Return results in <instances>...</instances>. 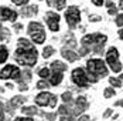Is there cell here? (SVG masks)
<instances>
[{"label": "cell", "mask_w": 123, "mask_h": 121, "mask_svg": "<svg viewBox=\"0 0 123 121\" xmlns=\"http://www.w3.org/2000/svg\"><path fill=\"white\" fill-rule=\"evenodd\" d=\"M86 70H88V78L89 83H96L100 78L108 76V67L102 59H91L86 63Z\"/></svg>", "instance_id": "cell-1"}, {"label": "cell", "mask_w": 123, "mask_h": 121, "mask_svg": "<svg viewBox=\"0 0 123 121\" xmlns=\"http://www.w3.org/2000/svg\"><path fill=\"white\" fill-rule=\"evenodd\" d=\"M38 53L37 50L33 48H17L14 53V60L21 66H27V67H33L37 64Z\"/></svg>", "instance_id": "cell-2"}, {"label": "cell", "mask_w": 123, "mask_h": 121, "mask_svg": "<svg viewBox=\"0 0 123 121\" xmlns=\"http://www.w3.org/2000/svg\"><path fill=\"white\" fill-rule=\"evenodd\" d=\"M27 33L36 44H43L47 38L44 26L41 23H38V22H30L28 26H27Z\"/></svg>", "instance_id": "cell-3"}, {"label": "cell", "mask_w": 123, "mask_h": 121, "mask_svg": "<svg viewBox=\"0 0 123 121\" xmlns=\"http://www.w3.org/2000/svg\"><path fill=\"white\" fill-rule=\"evenodd\" d=\"M36 104L38 107H51V108H55L57 107V103H58V97L49 91H41L40 94L36 96L34 98Z\"/></svg>", "instance_id": "cell-4"}, {"label": "cell", "mask_w": 123, "mask_h": 121, "mask_svg": "<svg viewBox=\"0 0 123 121\" xmlns=\"http://www.w3.org/2000/svg\"><path fill=\"white\" fill-rule=\"evenodd\" d=\"M106 63L109 64L111 70L113 73H120L122 71V63L119 61V50L116 47H111L106 51Z\"/></svg>", "instance_id": "cell-5"}, {"label": "cell", "mask_w": 123, "mask_h": 121, "mask_svg": "<svg viewBox=\"0 0 123 121\" xmlns=\"http://www.w3.org/2000/svg\"><path fill=\"white\" fill-rule=\"evenodd\" d=\"M108 37L102 33H93V34H86L82 37L81 40V44L85 46V47H93V46H105Z\"/></svg>", "instance_id": "cell-6"}, {"label": "cell", "mask_w": 123, "mask_h": 121, "mask_svg": "<svg viewBox=\"0 0 123 121\" xmlns=\"http://www.w3.org/2000/svg\"><path fill=\"white\" fill-rule=\"evenodd\" d=\"M21 78V70L14 64H6L0 70V80H18Z\"/></svg>", "instance_id": "cell-7"}, {"label": "cell", "mask_w": 123, "mask_h": 121, "mask_svg": "<svg viewBox=\"0 0 123 121\" xmlns=\"http://www.w3.org/2000/svg\"><path fill=\"white\" fill-rule=\"evenodd\" d=\"M71 78H72V81H74L75 85H78V87H82V88H85L89 85V78H88V73L84 70V68H81V67H76L72 70L71 73Z\"/></svg>", "instance_id": "cell-8"}, {"label": "cell", "mask_w": 123, "mask_h": 121, "mask_svg": "<svg viewBox=\"0 0 123 121\" xmlns=\"http://www.w3.org/2000/svg\"><path fill=\"white\" fill-rule=\"evenodd\" d=\"M65 20H67V24H68L71 29L76 27V26L79 24V22H81V12H79V9H78L76 6L68 7V9L65 10Z\"/></svg>", "instance_id": "cell-9"}, {"label": "cell", "mask_w": 123, "mask_h": 121, "mask_svg": "<svg viewBox=\"0 0 123 121\" xmlns=\"http://www.w3.org/2000/svg\"><path fill=\"white\" fill-rule=\"evenodd\" d=\"M44 20L48 26V29L51 31H58L60 30V20L61 17L57 14L55 12H47L44 14Z\"/></svg>", "instance_id": "cell-10"}, {"label": "cell", "mask_w": 123, "mask_h": 121, "mask_svg": "<svg viewBox=\"0 0 123 121\" xmlns=\"http://www.w3.org/2000/svg\"><path fill=\"white\" fill-rule=\"evenodd\" d=\"M17 13L9 7H0V22H16Z\"/></svg>", "instance_id": "cell-11"}, {"label": "cell", "mask_w": 123, "mask_h": 121, "mask_svg": "<svg viewBox=\"0 0 123 121\" xmlns=\"http://www.w3.org/2000/svg\"><path fill=\"white\" fill-rule=\"evenodd\" d=\"M89 103L86 101V98L84 96H79L75 101V108H74V114H82L85 110H88Z\"/></svg>", "instance_id": "cell-12"}, {"label": "cell", "mask_w": 123, "mask_h": 121, "mask_svg": "<svg viewBox=\"0 0 123 121\" xmlns=\"http://www.w3.org/2000/svg\"><path fill=\"white\" fill-rule=\"evenodd\" d=\"M61 56L65 59L67 61H69V63H74V61L78 60V53H75L74 50H71V48H67V47H64L61 50Z\"/></svg>", "instance_id": "cell-13"}, {"label": "cell", "mask_w": 123, "mask_h": 121, "mask_svg": "<svg viewBox=\"0 0 123 121\" xmlns=\"http://www.w3.org/2000/svg\"><path fill=\"white\" fill-rule=\"evenodd\" d=\"M67 68H68V66L64 64V63L60 61V60L52 61V63H51V67H49V70L52 73H64V71H67Z\"/></svg>", "instance_id": "cell-14"}, {"label": "cell", "mask_w": 123, "mask_h": 121, "mask_svg": "<svg viewBox=\"0 0 123 121\" xmlns=\"http://www.w3.org/2000/svg\"><path fill=\"white\" fill-rule=\"evenodd\" d=\"M47 4H48L51 9L62 10V9H65V6H67V0H47Z\"/></svg>", "instance_id": "cell-15"}, {"label": "cell", "mask_w": 123, "mask_h": 121, "mask_svg": "<svg viewBox=\"0 0 123 121\" xmlns=\"http://www.w3.org/2000/svg\"><path fill=\"white\" fill-rule=\"evenodd\" d=\"M38 13V6L33 4V6H27V7H23L21 9V14L25 16V17H33Z\"/></svg>", "instance_id": "cell-16"}, {"label": "cell", "mask_w": 123, "mask_h": 121, "mask_svg": "<svg viewBox=\"0 0 123 121\" xmlns=\"http://www.w3.org/2000/svg\"><path fill=\"white\" fill-rule=\"evenodd\" d=\"M62 78H64L62 73H51V76L48 78V83H49V85H58V84H61Z\"/></svg>", "instance_id": "cell-17"}, {"label": "cell", "mask_w": 123, "mask_h": 121, "mask_svg": "<svg viewBox=\"0 0 123 121\" xmlns=\"http://www.w3.org/2000/svg\"><path fill=\"white\" fill-rule=\"evenodd\" d=\"M21 113H23V115H27V117H33V115L38 114L40 111H38L37 107H34V106H27V107H21Z\"/></svg>", "instance_id": "cell-18"}, {"label": "cell", "mask_w": 123, "mask_h": 121, "mask_svg": "<svg viewBox=\"0 0 123 121\" xmlns=\"http://www.w3.org/2000/svg\"><path fill=\"white\" fill-rule=\"evenodd\" d=\"M25 101H27V98L23 97V96H14L12 100H10V103H12L16 108H17V107H23V104H24Z\"/></svg>", "instance_id": "cell-19"}, {"label": "cell", "mask_w": 123, "mask_h": 121, "mask_svg": "<svg viewBox=\"0 0 123 121\" xmlns=\"http://www.w3.org/2000/svg\"><path fill=\"white\" fill-rule=\"evenodd\" d=\"M9 59V48L4 44H0V64H4Z\"/></svg>", "instance_id": "cell-20"}, {"label": "cell", "mask_w": 123, "mask_h": 121, "mask_svg": "<svg viewBox=\"0 0 123 121\" xmlns=\"http://www.w3.org/2000/svg\"><path fill=\"white\" fill-rule=\"evenodd\" d=\"M17 44H18V47L20 48H33L34 47L33 41H30L28 38H18Z\"/></svg>", "instance_id": "cell-21"}, {"label": "cell", "mask_w": 123, "mask_h": 121, "mask_svg": "<svg viewBox=\"0 0 123 121\" xmlns=\"http://www.w3.org/2000/svg\"><path fill=\"white\" fill-rule=\"evenodd\" d=\"M58 113L61 114V115H74V110L69 108V104L67 106V104H64V106H60V108H58Z\"/></svg>", "instance_id": "cell-22"}, {"label": "cell", "mask_w": 123, "mask_h": 121, "mask_svg": "<svg viewBox=\"0 0 123 121\" xmlns=\"http://www.w3.org/2000/svg\"><path fill=\"white\" fill-rule=\"evenodd\" d=\"M38 76H40L41 80H48L49 76H51V70H49L48 67H43V68L38 70Z\"/></svg>", "instance_id": "cell-23"}, {"label": "cell", "mask_w": 123, "mask_h": 121, "mask_svg": "<svg viewBox=\"0 0 123 121\" xmlns=\"http://www.w3.org/2000/svg\"><path fill=\"white\" fill-rule=\"evenodd\" d=\"M54 53H55V50H54L52 46H45V47L43 48V57L44 59H49Z\"/></svg>", "instance_id": "cell-24"}, {"label": "cell", "mask_w": 123, "mask_h": 121, "mask_svg": "<svg viewBox=\"0 0 123 121\" xmlns=\"http://www.w3.org/2000/svg\"><path fill=\"white\" fill-rule=\"evenodd\" d=\"M115 96H116V91H115L113 87H106V88L103 90V97H105V98H113Z\"/></svg>", "instance_id": "cell-25"}, {"label": "cell", "mask_w": 123, "mask_h": 121, "mask_svg": "<svg viewBox=\"0 0 123 121\" xmlns=\"http://www.w3.org/2000/svg\"><path fill=\"white\" fill-rule=\"evenodd\" d=\"M61 100L65 103V104H72V93H71V91H65V93H62Z\"/></svg>", "instance_id": "cell-26"}, {"label": "cell", "mask_w": 123, "mask_h": 121, "mask_svg": "<svg viewBox=\"0 0 123 121\" xmlns=\"http://www.w3.org/2000/svg\"><path fill=\"white\" fill-rule=\"evenodd\" d=\"M38 114H41L47 121H55L57 120V113H41V111H40Z\"/></svg>", "instance_id": "cell-27"}, {"label": "cell", "mask_w": 123, "mask_h": 121, "mask_svg": "<svg viewBox=\"0 0 123 121\" xmlns=\"http://www.w3.org/2000/svg\"><path fill=\"white\" fill-rule=\"evenodd\" d=\"M49 87V83L47 81V80H40V81H37V84H36V88H38V90H47Z\"/></svg>", "instance_id": "cell-28"}, {"label": "cell", "mask_w": 123, "mask_h": 121, "mask_svg": "<svg viewBox=\"0 0 123 121\" xmlns=\"http://www.w3.org/2000/svg\"><path fill=\"white\" fill-rule=\"evenodd\" d=\"M4 111L13 115V114H14V111H16V107H14V106H13L12 103L9 101V103H6V104H4Z\"/></svg>", "instance_id": "cell-29"}, {"label": "cell", "mask_w": 123, "mask_h": 121, "mask_svg": "<svg viewBox=\"0 0 123 121\" xmlns=\"http://www.w3.org/2000/svg\"><path fill=\"white\" fill-rule=\"evenodd\" d=\"M109 83H111V85H113V87H122L120 78H116V77H111V78H109Z\"/></svg>", "instance_id": "cell-30"}, {"label": "cell", "mask_w": 123, "mask_h": 121, "mask_svg": "<svg viewBox=\"0 0 123 121\" xmlns=\"http://www.w3.org/2000/svg\"><path fill=\"white\" fill-rule=\"evenodd\" d=\"M31 76H33V74H31L30 70H23V78H21V80L27 83V81H30V80H31Z\"/></svg>", "instance_id": "cell-31"}, {"label": "cell", "mask_w": 123, "mask_h": 121, "mask_svg": "<svg viewBox=\"0 0 123 121\" xmlns=\"http://www.w3.org/2000/svg\"><path fill=\"white\" fill-rule=\"evenodd\" d=\"M115 23H116L117 27H120V29H122V27H123V14H117V16H116Z\"/></svg>", "instance_id": "cell-32"}, {"label": "cell", "mask_w": 123, "mask_h": 121, "mask_svg": "<svg viewBox=\"0 0 123 121\" xmlns=\"http://www.w3.org/2000/svg\"><path fill=\"white\" fill-rule=\"evenodd\" d=\"M89 51H91V48H89V47L82 46V47H81V50H79V56H81V57H84V56H86Z\"/></svg>", "instance_id": "cell-33"}, {"label": "cell", "mask_w": 123, "mask_h": 121, "mask_svg": "<svg viewBox=\"0 0 123 121\" xmlns=\"http://www.w3.org/2000/svg\"><path fill=\"white\" fill-rule=\"evenodd\" d=\"M12 1L16 4V6H24V4L28 3V0H12Z\"/></svg>", "instance_id": "cell-34"}, {"label": "cell", "mask_w": 123, "mask_h": 121, "mask_svg": "<svg viewBox=\"0 0 123 121\" xmlns=\"http://www.w3.org/2000/svg\"><path fill=\"white\" fill-rule=\"evenodd\" d=\"M16 121H34L33 117H27V115H23V117H17Z\"/></svg>", "instance_id": "cell-35"}, {"label": "cell", "mask_w": 123, "mask_h": 121, "mask_svg": "<svg viewBox=\"0 0 123 121\" xmlns=\"http://www.w3.org/2000/svg\"><path fill=\"white\" fill-rule=\"evenodd\" d=\"M60 121H75L72 115H61Z\"/></svg>", "instance_id": "cell-36"}, {"label": "cell", "mask_w": 123, "mask_h": 121, "mask_svg": "<svg viewBox=\"0 0 123 121\" xmlns=\"http://www.w3.org/2000/svg\"><path fill=\"white\" fill-rule=\"evenodd\" d=\"M100 20H102V17H100V16H95V14L89 16V22H100Z\"/></svg>", "instance_id": "cell-37"}, {"label": "cell", "mask_w": 123, "mask_h": 121, "mask_svg": "<svg viewBox=\"0 0 123 121\" xmlns=\"http://www.w3.org/2000/svg\"><path fill=\"white\" fill-rule=\"evenodd\" d=\"M91 1H92V4H95V6H98V7H100V6L105 4L103 0H91Z\"/></svg>", "instance_id": "cell-38"}, {"label": "cell", "mask_w": 123, "mask_h": 121, "mask_svg": "<svg viewBox=\"0 0 123 121\" xmlns=\"http://www.w3.org/2000/svg\"><path fill=\"white\" fill-rule=\"evenodd\" d=\"M13 29H14V31H21V30H23V24L21 23H16Z\"/></svg>", "instance_id": "cell-39"}, {"label": "cell", "mask_w": 123, "mask_h": 121, "mask_svg": "<svg viewBox=\"0 0 123 121\" xmlns=\"http://www.w3.org/2000/svg\"><path fill=\"white\" fill-rule=\"evenodd\" d=\"M108 13H109V14H116V13H117V7H116V6H115V7H111V9H109V10H108Z\"/></svg>", "instance_id": "cell-40"}, {"label": "cell", "mask_w": 123, "mask_h": 121, "mask_svg": "<svg viewBox=\"0 0 123 121\" xmlns=\"http://www.w3.org/2000/svg\"><path fill=\"white\" fill-rule=\"evenodd\" d=\"M112 113H113V110H111V108H108L106 111H105V114H103V118H108L109 115H111Z\"/></svg>", "instance_id": "cell-41"}, {"label": "cell", "mask_w": 123, "mask_h": 121, "mask_svg": "<svg viewBox=\"0 0 123 121\" xmlns=\"http://www.w3.org/2000/svg\"><path fill=\"white\" fill-rule=\"evenodd\" d=\"M105 4H106V6H108V9H111V7H115V3H113V1H112V0H108V1H106V3H105Z\"/></svg>", "instance_id": "cell-42"}, {"label": "cell", "mask_w": 123, "mask_h": 121, "mask_svg": "<svg viewBox=\"0 0 123 121\" xmlns=\"http://www.w3.org/2000/svg\"><path fill=\"white\" fill-rule=\"evenodd\" d=\"M78 121H89V117H88V115H81V117L78 118Z\"/></svg>", "instance_id": "cell-43"}, {"label": "cell", "mask_w": 123, "mask_h": 121, "mask_svg": "<svg viewBox=\"0 0 123 121\" xmlns=\"http://www.w3.org/2000/svg\"><path fill=\"white\" fill-rule=\"evenodd\" d=\"M0 121H4V108H0Z\"/></svg>", "instance_id": "cell-44"}, {"label": "cell", "mask_w": 123, "mask_h": 121, "mask_svg": "<svg viewBox=\"0 0 123 121\" xmlns=\"http://www.w3.org/2000/svg\"><path fill=\"white\" fill-rule=\"evenodd\" d=\"M4 38H6V34H4V33H3V31L0 30V41H3Z\"/></svg>", "instance_id": "cell-45"}, {"label": "cell", "mask_w": 123, "mask_h": 121, "mask_svg": "<svg viewBox=\"0 0 123 121\" xmlns=\"http://www.w3.org/2000/svg\"><path fill=\"white\" fill-rule=\"evenodd\" d=\"M115 106H120V107H123V100H119V101H116V103H115Z\"/></svg>", "instance_id": "cell-46"}, {"label": "cell", "mask_w": 123, "mask_h": 121, "mask_svg": "<svg viewBox=\"0 0 123 121\" xmlns=\"http://www.w3.org/2000/svg\"><path fill=\"white\" fill-rule=\"evenodd\" d=\"M119 37L123 40V27H122V30H119Z\"/></svg>", "instance_id": "cell-47"}, {"label": "cell", "mask_w": 123, "mask_h": 121, "mask_svg": "<svg viewBox=\"0 0 123 121\" xmlns=\"http://www.w3.org/2000/svg\"><path fill=\"white\" fill-rule=\"evenodd\" d=\"M6 87H7V88H14V85L10 84V83H7V84H6Z\"/></svg>", "instance_id": "cell-48"}, {"label": "cell", "mask_w": 123, "mask_h": 121, "mask_svg": "<svg viewBox=\"0 0 123 121\" xmlns=\"http://www.w3.org/2000/svg\"><path fill=\"white\" fill-rule=\"evenodd\" d=\"M119 7H120V9H123V0H120V1H119Z\"/></svg>", "instance_id": "cell-49"}, {"label": "cell", "mask_w": 123, "mask_h": 121, "mask_svg": "<svg viewBox=\"0 0 123 121\" xmlns=\"http://www.w3.org/2000/svg\"><path fill=\"white\" fill-rule=\"evenodd\" d=\"M3 91H4V88H1V87H0V94H1Z\"/></svg>", "instance_id": "cell-50"}, {"label": "cell", "mask_w": 123, "mask_h": 121, "mask_svg": "<svg viewBox=\"0 0 123 121\" xmlns=\"http://www.w3.org/2000/svg\"><path fill=\"white\" fill-rule=\"evenodd\" d=\"M120 81H122V83H123V74H122V76H120Z\"/></svg>", "instance_id": "cell-51"}, {"label": "cell", "mask_w": 123, "mask_h": 121, "mask_svg": "<svg viewBox=\"0 0 123 121\" xmlns=\"http://www.w3.org/2000/svg\"><path fill=\"white\" fill-rule=\"evenodd\" d=\"M0 30H1V22H0Z\"/></svg>", "instance_id": "cell-52"}, {"label": "cell", "mask_w": 123, "mask_h": 121, "mask_svg": "<svg viewBox=\"0 0 123 121\" xmlns=\"http://www.w3.org/2000/svg\"><path fill=\"white\" fill-rule=\"evenodd\" d=\"M7 121H12V120H7ZM13 121H16V120H13Z\"/></svg>", "instance_id": "cell-53"}]
</instances>
